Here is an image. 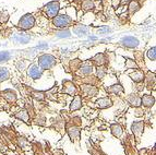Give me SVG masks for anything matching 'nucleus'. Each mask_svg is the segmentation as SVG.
<instances>
[{
    "label": "nucleus",
    "instance_id": "20",
    "mask_svg": "<svg viewBox=\"0 0 156 155\" xmlns=\"http://www.w3.org/2000/svg\"><path fill=\"white\" fill-rule=\"evenodd\" d=\"M92 60H93V62L96 66H98V67H101V66H103L105 62H106V57H105V54H103V52H99V54L95 55Z\"/></svg>",
    "mask_w": 156,
    "mask_h": 155
},
{
    "label": "nucleus",
    "instance_id": "37",
    "mask_svg": "<svg viewBox=\"0 0 156 155\" xmlns=\"http://www.w3.org/2000/svg\"><path fill=\"white\" fill-rule=\"evenodd\" d=\"M120 3H121V1H120V0H112V7H114L115 9L119 8Z\"/></svg>",
    "mask_w": 156,
    "mask_h": 155
},
{
    "label": "nucleus",
    "instance_id": "4",
    "mask_svg": "<svg viewBox=\"0 0 156 155\" xmlns=\"http://www.w3.org/2000/svg\"><path fill=\"white\" fill-rule=\"evenodd\" d=\"M43 10H44L45 16H46L47 18L54 19L57 16L60 10L59 1H50V2H48L44 8H43Z\"/></svg>",
    "mask_w": 156,
    "mask_h": 155
},
{
    "label": "nucleus",
    "instance_id": "36",
    "mask_svg": "<svg viewBox=\"0 0 156 155\" xmlns=\"http://www.w3.org/2000/svg\"><path fill=\"white\" fill-rule=\"evenodd\" d=\"M25 66H26V63L24 60H20V61L16 62V68H18L19 71H23V70L25 69Z\"/></svg>",
    "mask_w": 156,
    "mask_h": 155
},
{
    "label": "nucleus",
    "instance_id": "31",
    "mask_svg": "<svg viewBox=\"0 0 156 155\" xmlns=\"http://www.w3.org/2000/svg\"><path fill=\"white\" fill-rule=\"evenodd\" d=\"M126 67L128 69H138V65H136V62L132 59H126Z\"/></svg>",
    "mask_w": 156,
    "mask_h": 155
},
{
    "label": "nucleus",
    "instance_id": "21",
    "mask_svg": "<svg viewBox=\"0 0 156 155\" xmlns=\"http://www.w3.org/2000/svg\"><path fill=\"white\" fill-rule=\"evenodd\" d=\"M110 130H112V135H114V137H116V138H120L123 133L122 127L120 126V124H112V127H110Z\"/></svg>",
    "mask_w": 156,
    "mask_h": 155
},
{
    "label": "nucleus",
    "instance_id": "22",
    "mask_svg": "<svg viewBox=\"0 0 156 155\" xmlns=\"http://www.w3.org/2000/svg\"><path fill=\"white\" fill-rule=\"evenodd\" d=\"M107 92L108 93H112V94H116V95H119L120 93H122L123 92V88L121 84L117 83V84H114V85L109 86V88H107Z\"/></svg>",
    "mask_w": 156,
    "mask_h": 155
},
{
    "label": "nucleus",
    "instance_id": "17",
    "mask_svg": "<svg viewBox=\"0 0 156 155\" xmlns=\"http://www.w3.org/2000/svg\"><path fill=\"white\" fill-rule=\"evenodd\" d=\"M14 117L18 118L19 120L25 122V124H29V121H30V115H29V113H27V110H25V109L19 110L18 113L14 115Z\"/></svg>",
    "mask_w": 156,
    "mask_h": 155
},
{
    "label": "nucleus",
    "instance_id": "7",
    "mask_svg": "<svg viewBox=\"0 0 156 155\" xmlns=\"http://www.w3.org/2000/svg\"><path fill=\"white\" fill-rule=\"evenodd\" d=\"M81 91H82V93L86 96H95L97 93H98V88L96 86L91 85V84H84V85L81 86Z\"/></svg>",
    "mask_w": 156,
    "mask_h": 155
},
{
    "label": "nucleus",
    "instance_id": "34",
    "mask_svg": "<svg viewBox=\"0 0 156 155\" xmlns=\"http://www.w3.org/2000/svg\"><path fill=\"white\" fill-rule=\"evenodd\" d=\"M9 20V13L7 10H3L2 12L0 13V21L2 22V23H5L7 21Z\"/></svg>",
    "mask_w": 156,
    "mask_h": 155
},
{
    "label": "nucleus",
    "instance_id": "32",
    "mask_svg": "<svg viewBox=\"0 0 156 155\" xmlns=\"http://www.w3.org/2000/svg\"><path fill=\"white\" fill-rule=\"evenodd\" d=\"M32 96L37 101H43L45 98V93L44 92H37V91H33L32 92Z\"/></svg>",
    "mask_w": 156,
    "mask_h": 155
},
{
    "label": "nucleus",
    "instance_id": "18",
    "mask_svg": "<svg viewBox=\"0 0 156 155\" xmlns=\"http://www.w3.org/2000/svg\"><path fill=\"white\" fill-rule=\"evenodd\" d=\"M68 135L70 137L71 141H76L80 137V129L76 128V127H70V128H68Z\"/></svg>",
    "mask_w": 156,
    "mask_h": 155
},
{
    "label": "nucleus",
    "instance_id": "3",
    "mask_svg": "<svg viewBox=\"0 0 156 155\" xmlns=\"http://www.w3.org/2000/svg\"><path fill=\"white\" fill-rule=\"evenodd\" d=\"M19 29H21L22 31H27V30L33 29L35 26V18L33 16V14H24L18 23Z\"/></svg>",
    "mask_w": 156,
    "mask_h": 155
},
{
    "label": "nucleus",
    "instance_id": "30",
    "mask_svg": "<svg viewBox=\"0 0 156 155\" xmlns=\"http://www.w3.org/2000/svg\"><path fill=\"white\" fill-rule=\"evenodd\" d=\"M147 57H148V59L152 60V61H155V59H156V48H155V46H153L152 48L148 49Z\"/></svg>",
    "mask_w": 156,
    "mask_h": 155
},
{
    "label": "nucleus",
    "instance_id": "33",
    "mask_svg": "<svg viewBox=\"0 0 156 155\" xmlns=\"http://www.w3.org/2000/svg\"><path fill=\"white\" fill-rule=\"evenodd\" d=\"M106 73H107V69L104 67H98V69H97V71H96V75L99 79H103V78L106 75Z\"/></svg>",
    "mask_w": 156,
    "mask_h": 155
},
{
    "label": "nucleus",
    "instance_id": "14",
    "mask_svg": "<svg viewBox=\"0 0 156 155\" xmlns=\"http://www.w3.org/2000/svg\"><path fill=\"white\" fill-rule=\"evenodd\" d=\"M82 108V97L80 95H76L73 97L72 102L70 104V110L76 111Z\"/></svg>",
    "mask_w": 156,
    "mask_h": 155
},
{
    "label": "nucleus",
    "instance_id": "38",
    "mask_svg": "<svg viewBox=\"0 0 156 155\" xmlns=\"http://www.w3.org/2000/svg\"><path fill=\"white\" fill-rule=\"evenodd\" d=\"M120 1H121L122 3H127V2H130L131 0H120Z\"/></svg>",
    "mask_w": 156,
    "mask_h": 155
},
{
    "label": "nucleus",
    "instance_id": "1",
    "mask_svg": "<svg viewBox=\"0 0 156 155\" xmlns=\"http://www.w3.org/2000/svg\"><path fill=\"white\" fill-rule=\"evenodd\" d=\"M57 63L56 58L49 54H43L38 57V66L42 70H49Z\"/></svg>",
    "mask_w": 156,
    "mask_h": 155
},
{
    "label": "nucleus",
    "instance_id": "29",
    "mask_svg": "<svg viewBox=\"0 0 156 155\" xmlns=\"http://www.w3.org/2000/svg\"><path fill=\"white\" fill-rule=\"evenodd\" d=\"M10 58L11 55L9 52H0V62H7Z\"/></svg>",
    "mask_w": 156,
    "mask_h": 155
},
{
    "label": "nucleus",
    "instance_id": "28",
    "mask_svg": "<svg viewBox=\"0 0 156 155\" xmlns=\"http://www.w3.org/2000/svg\"><path fill=\"white\" fill-rule=\"evenodd\" d=\"M56 36H57L58 38H68V37L71 36V32H70V30H68V29H62V31L56 33Z\"/></svg>",
    "mask_w": 156,
    "mask_h": 155
},
{
    "label": "nucleus",
    "instance_id": "12",
    "mask_svg": "<svg viewBox=\"0 0 156 155\" xmlns=\"http://www.w3.org/2000/svg\"><path fill=\"white\" fill-rule=\"evenodd\" d=\"M155 104V97L150 94H145L141 97V105H143L144 107H152Z\"/></svg>",
    "mask_w": 156,
    "mask_h": 155
},
{
    "label": "nucleus",
    "instance_id": "26",
    "mask_svg": "<svg viewBox=\"0 0 156 155\" xmlns=\"http://www.w3.org/2000/svg\"><path fill=\"white\" fill-rule=\"evenodd\" d=\"M9 78H10V72H9L8 68H0V82L9 80Z\"/></svg>",
    "mask_w": 156,
    "mask_h": 155
},
{
    "label": "nucleus",
    "instance_id": "19",
    "mask_svg": "<svg viewBox=\"0 0 156 155\" xmlns=\"http://www.w3.org/2000/svg\"><path fill=\"white\" fill-rule=\"evenodd\" d=\"M90 32V29L85 25H78L73 29V33L76 34L78 36H85Z\"/></svg>",
    "mask_w": 156,
    "mask_h": 155
},
{
    "label": "nucleus",
    "instance_id": "15",
    "mask_svg": "<svg viewBox=\"0 0 156 155\" xmlns=\"http://www.w3.org/2000/svg\"><path fill=\"white\" fill-rule=\"evenodd\" d=\"M131 129H132V132L136 135V137H140V135H142V132H143V129H144L143 121H134L132 124Z\"/></svg>",
    "mask_w": 156,
    "mask_h": 155
},
{
    "label": "nucleus",
    "instance_id": "11",
    "mask_svg": "<svg viewBox=\"0 0 156 155\" xmlns=\"http://www.w3.org/2000/svg\"><path fill=\"white\" fill-rule=\"evenodd\" d=\"M93 72V66L89 62H84L83 65L79 68L78 74L79 75H90Z\"/></svg>",
    "mask_w": 156,
    "mask_h": 155
},
{
    "label": "nucleus",
    "instance_id": "9",
    "mask_svg": "<svg viewBox=\"0 0 156 155\" xmlns=\"http://www.w3.org/2000/svg\"><path fill=\"white\" fill-rule=\"evenodd\" d=\"M63 92L68 95H76V88L71 81H65L63 82Z\"/></svg>",
    "mask_w": 156,
    "mask_h": 155
},
{
    "label": "nucleus",
    "instance_id": "27",
    "mask_svg": "<svg viewBox=\"0 0 156 155\" xmlns=\"http://www.w3.org/2000/svg\"><path fill=\"white\" fill-rule=\"evenodd\" d=\"M94 5H95L94 0H83V2H82V9H83L84 11H91L94 9Z\"/></svg>",
    "mask_w": 156,
    "mask_h": 155
},
{
    "label": "nucleus",
    "instance_id": "5",
    "mask_svg": "<svg viewBox=\"0 0 156 155\" xmlns=\"http://www.w3.org/2000/svg\"><path fill=\"white\" fill-rule=\"evenodd\" d=\"M121 45L127 48H136L140 44V41L136 37H133V36H125L122 37V39L120 41Z\"/></svg>",
    "mask_w": 156,
    "mask_h": 155
},
{
    "label": "nucleus",
    "instance_id": "24",
    "mask_svg": "<svg viewBox=\"0 0 156 155\" xmlns=\"http://www.w3.org/2000/svg\"><path fill=\"white\" fill-rule=\"evenodd\" d=\"M144 80H145V82H146L147 88L151 90V88L154 86V83H155V73L148 72L147 75H146V78H144Z\"/></svg>",
    "mask_w": 156,
    "mask_h": 155
},
{
    "label": "nucleus",
    "instance_id": "10",
    "mask_svg": "<svg viewBox=\"0 0 156 155\" xmlns=\"http://www.w3.org/2000/svg\"><path fill=\"white\" fill-rule=\"evenodd\" d=\"M96 106L101 109H106L112 106V101L109 97H101L96 101Z\"/></svg>",
    "mask_w": 156,
    "mask_h": 155
},
{
    "label": "nucleus",
    "instance_id": "6",
    "mask_svg": "<svg viewBox=\"0 0 156 155\" xmlns=\"http://www.w3.org/2000/svg\"><path fill=\"white\" fill-rule=\"evenodd\" d=\"M27 74H29L30 78H32L33 80H37L39 78L43 75V70L39 68L38 65H31L29 68H27Z\"/></svg>",
    "mask_w": 156,
    "mask_h": 155
},
{
    "label": "nucleus",
    "instance_id": "2",
    "mask_svg": "<svg viewBox=\"0 0 156 155\" xmlns=\"http://www.w3.org/2000/svg\"><path fill=\"white\" fill-rule=\"evenodd\" d=\"M52 24L58 29H67L72 24V19L67 14H57L52 19Z\"/></svg>",
    "mask_w": 156,
    "mask_h": 155
},
{
    "label": "nucleus",
    "instance_id": "35",
    "mask_svg": "<svg viewBox=\"0 0 156 155\" xmlns=\"http://www.w3.org/2000/svg\"><path fill=\"white\" fill-rule=\"evenodd\" d=\"M110 31H112V30H110V27H108V26H103V27H99V29L97 30V34L104 35V34H108Z\"/></svg>",
    "mask_w": 156,
    "mask_h": 155
},
{
    "label": "nucleus",
    "instance_id": "23",
    "mask_svg": "<svg viewBox=\"0 0 156 155\" xmlns=\"http://www.w3.org/2000/svg\"><path fill=\"white\" fill-rule=\"evenodd\" d=\"M140 8H141L140 3H139L136 0H132V1H130V3H129L128 10H129L130 14H134L135 12H138V11L140 10Z\"/></svg>",
    "mask_w": 156,
    "mask_h": 155
},
{
    "label": "nucleus",
    "instance_id": "16",
    "mask_svg": "<svg viewBox=\"0 0 156 155\" xmlns=\"http://www.w3.org/2000/svg\"><path fill=\"white\" fill-rule=\"evenodd\" d=\"M127 102L130 104L131 106L139 107L141 105V97L136 94H130L127 97Z\"/></svg>",
    "mask_w": 156,
    "mask_h": 155
},
{
    "label": "nucleus",
    "instance_id": "13",
    "mask_svg": "<svg viewBox=\"0 0 156 155\" xmlns=\"http://www.w3.org/2000/svg\"><path fill=\"white\" fill-rule=\"evenodd\" d=\"M1 95H2V97L5 98V101L8 102V103H14V102L16 101V94L14 91L12 90H5L3 91L2 93H1Z\"/></svg>",
    "mask_w": 156,
    "mask_h": 155
},
{
    "label": "nucleus",
    "instance_id": "8",
    "mask_svg": "<svg viewBox=\"0 0 156 155\" xmlns=\"http://www.w3.org/2000/svg\"><path fill=\"white\" fill-rule=\"evenodd\" d=\"M12 39L16 41V44L25 45V44H27V43H30V41H31V36L27 35V34H25V33H18L13 36Z\"/></svg>",
    "mask_w": 156,
    "mask_h": 155
},
{
    "label": "nucleus",
    "instance_id": "25",
    "mask_svg": "<svg viewBox=\"0 0 156 155\" xmlns=\"http://www.w3.org/2000/svg\"><path fill=\"white\" fill-rule=\"evenodd\" d=\"M130 78L132 79L134 82H141V81L144 80V78H145V75H144L143 72H141L140 70H136V71H134L133 73H131L130 74Z\"/></svg>",
    "mask_w": 156,
    "mask_h": 155
},
{
    "label": "nucleus",
    "instance_id": "39",
    "mask_svg": "<svg viewBox=\"0 0 156 155\" xmlns=\"http://www.w3.org/2000/svg\"><path fill=\"white\" fill-rule=\"evenodd\" d=\"M73 1H79V0H73Z\"/></svg>",
    "mask_w": 156,
    "mask_h": 155
}]
</instances>
